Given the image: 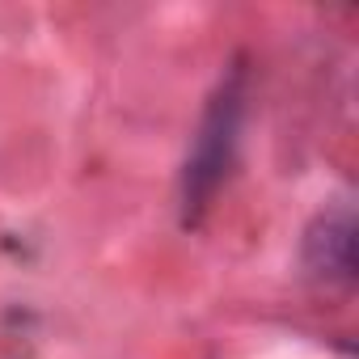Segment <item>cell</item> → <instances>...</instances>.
Returning <instances> with one entry per match:
<instances>
[{"mask_svg": "<svg viewBox=\"0 0 359 359\" xmlns=\"http://www.w3.org/2000/svg\"><path fill=\"white\" fill-rule=\"evenodd\" d=\"M237 127H241V89H237V76H233L212 97V106L203 114V131H199L195 152L187 161V212L208 208L212 191L220 187V177L229 173L233 144H237Z\"/></svg>", "mask_w": 359, "mask_h": 359, "instance_id": "obj_1", "label": "cell"}, {"mask_svg": "<svg viewBox=\"0 0 359 359\" xmlns=\"http://www.w3.org/2000/svg\"><path fill=\"white\" fill-rule=\"evenodd\" d=\"M304 266L325 283L355 279V220L351 212H325L304 233Z\"/></svg>", "mask_w": 359, "mask_h": 359, "instance_id": "obj_2", "label": "cell"}]
</instances>
